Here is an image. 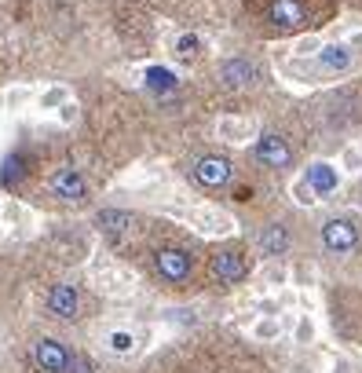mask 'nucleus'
<instances>
[{
  "label": "nucleus",
  "instance_id": "1",
  "mask_svg": "<svg viewBox=\"0 0 362 373\" xmlns=\"http://www.w3.org/2000/svg\"><path fill=\"white\" fill-rule=\"evenodd\" d=\"M322 246H326V253H333V256L355 253V249H358V227H355L348 216L326 220V223H322Z\"/></svg>",
  "mask_w": 362,
  "mask_h": 373
},
{
  "label": "nucleus",
  "instance_id": "2",
  "mask_svg": "<svg viewBox=\"0 0 362 373\" xmlns=\"http://www.w3.org/2000/svg\"><path fill=\"white\" fill-rule=\"evenodd\" d=\"M154 267H158V274H161L165 282L179 286V282H187V279H190V271H194V256H190L187 249L165 246V249H158V253H154Z\"/></svg>",
  "mask_w": 362,
  "mask_h": 373
},
{
  "label": "nucleus",
  "instance_id": "3",
  "mask_svg": "<svg viewBox=\"0 0 362 373\" xmlns=\"http://www.w3.org/2000/svg\"><path fill=\"white\" fill-rule=\"evenodd\" d=\"M216 73H220V85L230 92H245V88L260 85V66L253 59H223Z\"/></svg>",
  "mask_w": 362,
  "mask_h": 373
},
{
  "label": "nucleus",
  "instance_id": "4",
  "mask_svg": "<svg viewBox=\"0 0 362 373\" xmlns=\"http://www.w3.org/2000/svg\"><path fill=\"white\" fill-rule=\"evenodd\" d=\"M253 154H256L260 165H267V169H274V172H282V169L293 165V147H289V143L278 136V132H263V136L256 139Z\"/></svg>",
  "mask_w": 362,
  "mask_h": 373
},
{
  "label": "nucleus",
  "instance_id": "5",
  "mask_svg": "<svg viewBox=\"0 0 362 373\" xmlns=\"http://www.w3.org/2000/svg\"><path fill=\"white\" fill-rule=\"evenodd\" d=\"M230 176H235V165H230L227 157L220 154H205V157H197L194 161V180L202 183L205 190H220L230 183Z\"/></svg>",
  "mask_w": 362,
  "mask_h": 373
},
{
  "label": "nucleus",
  "instance_id": "6",
  "mask_svg": "<svg viewBox=\"0 0 362 373\" xmlns=\"http://www.w3.org/2000/svg\"><path fill=\"white\" fill-rule=\"evenodd\" d=\"M209 267H212V279H216L220 286H235L249 274V264H245V256L238 249H220L216 256H212Z\"/></svg>",
  "mask_w": 362,
  "mask_h": 373
},
{
  "label": "nucleus",
  "instance_id": "7",
  "mask_svg": "<svg viewBox=\"0 0 362 373\" xmlns=\"http://www.w3.org/2000/svg\"><path fill=\"white\" fill-rule=\"evenodd\" d=\"M70 359H74V351L62 340H55V337L37 340V366L44 373H70Z\"/></svg>",
  "mask_w": 362,
  "mask_h": 373
},
{
  "label": "nucleus",
  "instance_id": "8",
  "mask_svg": "<svg viewBox=\"0 0 362 373\" xmlns=\"http://www.w3.org/2000/svg\"><path fill=\"white\" fill-rule=\"evenodd\" d=\"M48 311H52L55 318H66V322H74L77 318V311H81V293L74 286H66V282H59V286H52L48 289Z\"/></svg>",
  "mask_w": 362,
  "mask_h": 373
},
{
  "label": "nucleus",
  "instance_id": "9",
  "mask_svg": "<svg viewBox=\"0 0 362 373\" xmlns=\"http://www.w3.org/2000/svg\"><path fill=\"white\" fill-rule=\"evenodd\" d=\"M48 187H52V194L62 202H85V194H88V180L77 169H59Z\"/></svg>",
  "mask_w": 362,
  "mask_h": 373
},
{
  "label": "nucleus",
  "instance_id": "10",
  "mask_svg": "<svg viewBox=\"0 0 362 373\" xmlns=\"http://www.w3.org/2000/svg\"><path fill=\"white\" fill-rule=\"evenodd\" d=\"M315 62L326 73H348L351 62H355V52H351V44H322Z\"/></svg>",
  "mask_w": 362,
  "mask_h": 373
},
{
  "label": "nucleus",
  "instance_id": "11",
  "mask_svg": "<svg viewBox=\"0 0 362 373\" xmlns=\"http://www.w3.org/2000/svg\"><path fill=\"white\" fill-rule=\"evenodd\" d=\"M304 180L311 183V190H315L319 198H326V194H333L340 187V169L329 165V161H311L307 172H304Z\"/></svg>",
  "mask_w": 362,
  "mask_h": 373
},
{
  "label": "nucleus",
  "instance_id": "12",
  "mask_svg": "<svg viewBox=\"0 0 362 373\" xmlns=\"http://www.w3.org/2000/svg\"><path fill=\"white\" fill-rule=\"evenodd\" d=\"M267 19H271L278 29H296V26L307 19V8L300 4V0H271Z\"/></svg>",
  "mask_w": 362,
  "mask_h": 373
},
{
  "label": "nucleus",
  "instance_id": "13",
  "mask_svg": "<svg viewBox=\"0 0 362 373\" xmlns=\"http://www.w3.org/2000/svg\"><path fill=\"white\" fill-rule=\"evenodd\" d=\"M190 223L202 234H230V231H235V220H230L227 213H220V209H209V205L205 209H194Z\"/></svg>",
  "mask_w": 362,
  "mask_h": 373
},
{
  "label": "nucleus",
  "instance_id": "14",
  "mask_svg": "<svg viewBox=\"0 0 362 373\" xmlns=\"http://www.w3.org/2000/svg\"><path fill=\"white\" fill-rule=\"evenodd\" d=\"M289 246H293V238H289V227L286 223H267L260 231V253L263 256H286L289 253Z\"/></svg>",
  "mask_w": 362,
  "mask_h": 373
},
{
  "label": "nucleus",
  "instance_id": "15",
  "mask_svg": "<svg viewBox=\"0 0 362 373\" xmlns=\"http://www.w3.org/2000/svg\"><path fill=\"white\" fill-rule=\"evenodd\" d=\"M132 223H136V216L125 213V209H103V213H95V227L106 234H125Z\"/></svg>",
  "mask_w": 362,
  "mask_h": 373
},
{
  "label": "nucleus",
  "instance_id": "16",
  "mask_svg": "<svg viewBox=\"0 0 362 373\" xmlns=\"http://www.w3.org/2000/svg\"><path fill=\"white\" fill-rule=\"evenodd\" d=\"M143 80H146V88L158 92V95H169V92H176V88H179V73H176V70H169V66H146Z\"/></svg>",
  "mask_w": 362,
  "mask_h": 373
},
{
  "label": "nucleus",
  "instance_id": "17",
  "mask_svg": "<svg viewBox=\"0 0 362 373\" xmlns=\"http://www.w3.org/2000/svg\"><path fill=\"white\" fill-rule=\"evenodd\" d=\"M216 132H220V139H227V143H249V139L256 136V125H253V121H242V118H223V121L216 125Z\"/></svg>",
  "mask_w": 362,
  "mask_h": 373
},
{
  "label": "nucleus",
  "instance_id": "18",
  "mask_svg": "<svg viewBox=\"0 0 362 373\" xmlns=\"http://www.w3.org/2000/svg\"><path fill=\"white\" fill-rule=\"evenodd\" d=\"M26 176V157L22 154H11V157H4V165H0V183L4 187H15Z\"/></svg>",
  "mask_w": 362,
  "mask_h": 373
},
{
  "label": "nucleus",
  "instance_id": "19",
  "mask_svg": "<svg viewBox=\"0 0 362 373\" xmlns=\"http://www.w3.org/2000/svg\"><path fill=\"white\" fill-rule=\"evenodd\" d=\"M106 344H110V351L128 355L132 348H136V337H132V333H125V330H113V333L106 337Z\"/></svg>",
  "mask_w": 362,
  "mask_h": 373
},
{
  "label": "nucleus",
  "instance_id": "20",
  "mask_svg": "<svg viewBox=\"0 0 362 373\" xmlns=\"http://www.w3.org/2000/svg\"><path fill=\"white\" fill-rule=\"evenodd\" d=\"M197 52H202V37H197V34H183V37H176V55L194 59Z\"/></svg>",
  "mask_w": 362,
  "mask_h": 373
},
{
  "label": "nucleus",
  "instance_id": "21",
  "mask_svg": "<svg viewBox=\"0 0 362 373\" xmlns=\"http://www.w3.org/2000/svg\"><path fill=\"white\" fill-rule=\"evenodd\" d=\"M293 198H296V205H304V209H311V205H315V202H319V194H315V190H311V183H307V180H296V183H293Z\"/></svg>",
  "mask_w": 362,
  "mask_h": 373
},
{
  "label": "nucleus",
  "instance_id": "22",
  "mask_svg": "<svg viewBox=\"0 0 362 373\" xmlns=\"http://www.w3.org/2000/svg\"><path fill=\"white\" fill-rule=\"evenodd\" d=\"M340 169L348 172V176L362 172V150H358V147H344V154H340Z\"/></svg>",
  "mask_w": 362,
  "mask_h": 373
},
{
  "label": "nucleus",
  "instance_id": "23",
  "mask_svg": "<svg viewBox=\"0 0 362 373\" xmlns=\"http://www.w3.org/2000/svg\"><path fill=\"white\" fill-rule=\"evenodd\" d=\"M66 103V88H48L44 95H41V106L44 110H55V106H62Z\"/></svg>",
  "mask_w": 362,
  "mask_h": 373
},
{
  "label": "nucleus",
  "instance_id": "24",
  "mask_svg": "<svg viewBox=\"0 0 362 373\" xmlns=\"http://www.w3.org/2000/svg\"><path fill=\"white\" fill-rule=\"evenodd\" d=\"M319 48H322V41L319 37H304V41H296V55H319Z\"/></svg>",
  "mask_w": 362,
  "mask_h": 373
},
{
  "label": "nucleus",
  "instance_id": "25",
  "mask_svg": "<svg viewBox=\"0 0 362 373\" xmlns=\"http://www.w3.org/2000/svg\"><path fill=\"white\" fill-rule=\"evenodd\" d=\"M70 373H95V363L88 359V355H74V359H70Z\"/></svg>",
  "mask_w": 362,
  "mask_h": 373
},
{
  "label": "nucleus",
  "instance_id": "26",
  "mask_svg": "<svg viewBox=\"0 0 362 373\" xmlns=\"http://www.w3.org/2000/svg\"><path fill=\"white\" fill-rule=\"evenodd\" d=\"M274 333H278L274 322H260V326H256V337H274Z\"/></svg>",
  "mask_w": 362,
  "mask_h": 373
},
{
  "label": "nucleus",
  "instance_id": "27",
  "mask_svg": "<svg viewBox=\"0 0 362 373\" xmlns=\"http://www.w3.org/2000/svg\"><path fill=\"white\" fill-rule=\"evenodd\" d=\"M62 121H66V125L77 121V106H74V103H62Z\"/></svg>",
  "mask_w": 362,
  "mask_h": 373
},
{
  "label": "nucleus",
  "instance_id": "28",
  "mask_svg": "<svg viewBox=\"0 0 362 373\" xmlns=\"http://www.w3.org/2000/svg\"><path fill=\"white\" fill-rule=\"evenodd\" d=\"M296 337H300V340H311V322H300V330H296Z\"/></svg>",
  "mask_w": 362,
  "mask_h": 373
},
{
  "label": "nucleus",
  "instance_id": "29",
  "mask_svg": "<svg viewBox=\"0 0 362 373\" xmlns=\"http://www.w3.org/2000/svg\"><path fill=\"white\" fill-rule=\"evenodd\" d=\"M351 44H355V48H362V34H355V37H351Z\"/></svg>",
  "mask_w": 362,
  "mask_h": 373
}]
</instances>
